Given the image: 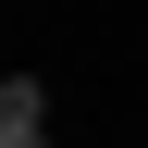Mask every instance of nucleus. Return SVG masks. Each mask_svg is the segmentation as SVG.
<instances>
[{"label":"nucleus","instance_id":"1","mask_svg":"<svg viewBox=\"0 0 148 148\" xmlns=\"http://www.w3.org/2000/svg\"><path fill=\"white\" fill-rule=\"evenodd\" d=\"M0 148H49V99H37V74L0 86Z\"/></svg>","mask_w":148,"mask_h":148}]
</instances>
